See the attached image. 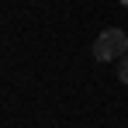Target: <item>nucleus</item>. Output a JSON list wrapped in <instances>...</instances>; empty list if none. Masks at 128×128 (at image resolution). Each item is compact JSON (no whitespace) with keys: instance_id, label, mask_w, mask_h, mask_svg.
Returning a JSON list of instances; mask_svg holds the SVG:
<instances>
[{"instance_id":"nucleus-3","label":"nucleus","mask_w":128,"mask_h":128,"mask_svg":"<svg viewBox=\"0 0 128 128\" xmlns=\"http://www.w3.org/2000/svg\"><path fill=\"white\" fill-rule=\"evenodd\" d=\"M121 4H125V7H128V0H121Z\"/></svg>"},{"instance_id":"nucleus-2","label":"nucleus","mask_w":128,"mask_h":128,"mask_svg":"<svg viewBox=\"0 0 128 128\" xmlns=\"http://www.w3.org/2000/svg\"><path fill=\"white\" fill-rule=\"evenodd\" d=\"M118 80H121V83H128V56L121 59V66H118Z\"/></svg>"},{"instance_id":"nucleus-1","label":"nucleus","mask_w":128,"mask_h":128,"mask_svg":"<svg viewBox=\"0 0 128 128\" xmlns=\"http://www.w3.org/2000/svg\"><path fill=\"white\" fill-rule=\"evenodd\" d=\"M128 56V35L121 28H104L94 42V59L97 62H114V59H125Z\"/></svg>"}]
</instances>
